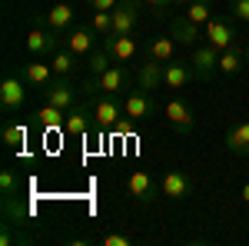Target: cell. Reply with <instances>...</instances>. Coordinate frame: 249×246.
Wrapping results in <instances>:
<instances>
[{
    "instance_id": "obj_1",
    "label": "cell",
    "mask_w": 249,
    "mask_h": 246,
    "mask_svg": "<svg viewBox=\"0 0 249 246\" xmlns=\"http://www.w3.org/2000/svg\"><path fill=\"white\" fill-rule=\"evenodd\" d=\"M130 83H133L130 67H126V63H113L110 70H103L100 76H90L80 90H83L87 96H100V94H107V96H126V94H130Z\"/></svg>"
},
{
    "instance_id": "obj_2",
    "label": "cell",
    "mask_w": 249,
    "mask_h": 246,
    "mask_svg": "<svg viewBox=\"0 0 249 246\" xmlns=\"http://www.w3.org/2000/svg\"><path fill=\"white\" fill-rule=\"evenodd\" d=\"M190 70H193V80L210 83L213 76L219 74V50H216L213 43L196 47V50H193V57H190Z\"/></svg>"
},
{
    "instance_id": "obj_3",
    "label": "cell",
    "mask_w": 249,
    "mask_h": 246,
    "mask_svg": "<svg viewBox=\"0 0 249 246\" xmlns=\"http://www.w3.org/2000/svg\"><path fill=\"white\" fill-rule=\"evenodd\" d=\"M80 94H83V90L73 87V80H70V76H53V80L43 87L47 103H53V107H60V110H73V107L80 103Z\"/></svg>"
},
{
    "instance_id": "obj_4",
    "label": "cell",
    "mask_w": 249,
    "mask_h": 246,
    "mask_svg": "<svg viewBox=\"0 0 249 246\" xmlns=\"http://www.w3.org/2000/svg\"><path fill=\"white\" fill-rule=\"evenodd\" d=\"M23 47H27V54H30V57H47V60H50V54L63 47V37H60V34H53L50 27L37 23V27H34V30L27 34Z\"/></svg>"
},
{
    "instance_id": "obj_5",
    "label": "cell",
    "mask_w": 249,
    "mask_h": 246,
    "mask_svg": "<svg viewBox=\"0 0 249 246\" xmlns=\"http://www.w3.org/2000/svg\"><path fill=\"white\" fill-rule=\"evenodd\" d=\"M123 116H126V120H133L136 127L150 123V116H153V94H150V90H143V87L130 90V94L123 96Z\"/></svg>"
},
{
    "instance_id": "obj_6",
    "label": "cell",
    "mask_w": 249,
    "mask_h": 246,
    "mask_svg": "<svg viewBox=\"0 0 249 246\" xmlns=\"http://www.w3.org/2000/svg\"><path fill=\"white\" fill-rule=\"evenodd\" d=\"M23 103H27V80L17 74H7L0 80V107H3V114H17Z\"/></svg>"
},
{
    "instance_id": "obj_7",
    "label": "cell",
    "mask_w": 249,
    "mask_h": 246,
    "mask_svg": "<svg viewBox=\"0 0 249 246\" xmlns=\"http://www.w3.org/2000/svg\"><path fill=\"white\" fill-rule=\"evenodd\" d=\"M96 40H103L100 34H96L93 27H80V23H73L67 34H63V47L70 50V54H77V57H90L96 50Z\"/></svg>"
},
{
    "instance_id": "obj_8",
    "label": "cell",
    "mask_w": 249,
    "mask_h": 246,
    "mask_svg": "<svg viewBox=\"0 0 249 246\" xmlns=\"http://www.w3.org/2000/svg\"><path fill=\"white\" fill-rule=\"evenodd\" d=\"M203 37H206V43H213L216 50H226V47H232L236 40H239V34H236V27H232V17H213L206 27H203Z\"/></svg>"
},
{
    "instance_id": "obj_9",
    "label": "cell",
    "mask_w": 249,
    "mask_h": 246,
    "mask_svg": "<svg viewBox=\"0 0 249 246\" xmlns=\"http://www.w3.org/2000/svg\"><path fill=\"white\" fill-rule=\"evenodd\" d=\"M120 116H123V96L100 94L93 100V120H96V127H100V130L116 127V123H120Z\"/></svg>"
},
{
    "instance_id": "obj_10",
    "label": "cell",
    "mask_w": 249,
    "mask_h": 246,
    "mask_svg": "<svg viewBox=\"0 0 249 246\" xmlns=\"http://www.w3.org/2000/svg\"><path fill=\"white\" fill-rule=\"evenodd\" d=\"M163 114H166V120H170V127L176 133H193V127H196V116H193V107L186 103V100H179V96H173V100H166V107H163Z\"/></svg>"
},
{
    "instance_id": "obj_11",
    "label": "cell",
    "mask_w": 249,
    "mask_h": 246,
    "mask_svg": "<svg viewBox=\"0 0 249 246\" xmlns=\"http://www.w3.org/2000/svg\"><path fill=\"white\" fill-rule=\"evenodd\" d=\"M193 193V176L183 170H166L160 180V196L163 200H186Z\"/></svg>"
},
{
    "instance_id": "obj_12",
    "label": "cell",
    "mask_w": 249,
    "mask_h": 246,
    "mask_svg": "<svg viewBox=\"0 0 249 246\" xmlns=\"http://www.w3.org/2000/svg\"><path fill=\"white\" fill-rule=\"evenodd\" d=\"M100 47L110 54V57L116 60V63H133L136 54H140V43H136L133 34H126V37H116V34H110V37L100 40Z\"/></svg>"
},
{
    "instance_id": "obj_13",
    "label": "cell",
    "mask_w": 249,
    "mask_h": 246,
    "mask_svg": "<svg viewBox=\"0 0 249 246\" xmlns=\"http://www.w3.org/2000/svg\"><path fill=\"white\" fill-rule=\"evenodd\" d=\"M126 193L133 196L136 203H153L160 187L153 183V176H150L146 170H133L130 176H126Z\"/></svg>"
},
{
    "instance_id": "obj_14",
    "label": "cell",
    "mask_w": 249,
    "mask_h": 246,
    "mask_svg": "<svg viewBox=\"0 0 249 246\" xmlns=\"http://www.w3.org/2000/svg\"><path fill=\"white\" fill-rule=\"evenodd\" d=\"M20 76L27 80V87H37V90H43L50 80H53V67H50V60L47 57H30L27 63H23V70H20Z\"/></svg>"
},
{
    "instance_id": "obj_15",
    "label": "cell",
    "mask_w": 249,
    "mask_h": 246,
    "mask_svg": "<svg viewBox=\"0 0 249 246\" xmlns=\"http://www.w3.org/2000/svg\"><path fill=\"white\" fill-rule=\"evenodd\" d=\"M170 37L176 40L179 47H196V40L203 37V27H199V23H193V20L179 10V14L170 20Z\"/></svg>"
},
{
    "instance_id": "obj_16",
    "label": "cell",
    "mask_w": 249,
    "mask_h": 246,
    "mask_svg": "<svg viewBox=\"0 0 249 246\" xmlns=\"http://www.w3.org/2000/svg\"><path fill=\"white\" fill-rule=\"evenodd\" d=\"M40 23H43V27H50L53 34L63 37V34L77 23V10H73L70 3H53V7L47 10V17H40Z\"/></svg>"
},
{
    "instance_id": "obj_17",
    "label": "cell",
    "mask_w": 249,
    "mask_h": 246,
    "mask_svg": "<svg viewBox=\"0 0 249 246\" xmlns=\"http://www.w3.org/2000/svg\"><path fill=\"white\" fill-rule=\"evenodd\" d=\"M93 107L90 103H77L73 110H67V123H63V130L73 133V136H83V133L93 127Z\"/></svg>"
},
{
    "instance_id": "obj_18",
    "label": "cell",
    "mask_w": 249,
    "mask_h": 246,
    "mask_svg": "<svg viewBox=\"0 0 249 246\" xmlns=\"http://www.w3.org/2000/svg\"><path fill=\"white\" fill-rule=\"evenodd\" d=\"M163 70H166V63H160V60H143L140 63V70H136V87H143V90H160L163 87Z\"/></svg>"
},
{
    "instance_id": "obj_19",
    "label": "cell",
    "mask_w": 249,
    "mask_h": 246,
    "mask_svg": "<svg viewBox=\"0 0 249 246\" xmlns=\"http://www.w3.org/2000/svg\"><path fill=\"white\" fill-rule=\"evenodd\" d=\"M226 150L232 156H249V120H239L226 130Z\"/></svg>"
},
{
    "instance_id": "obj_20",
    "label": "cell",
    "mask_w": 249,
    "mask_h": 246,
    "mask_svg": "<svg viewBox=\"0 0 249 246\" xmlns=\"http://www.w3.org/2000/svg\"><path fill=\"white\" fill-rule=\"evenodd\" d=\"M243 67H246V57H243V40H236L232 47L226 50H219V74H243Z\"/></svg>"
},
{
    "instance_id": "obj_21",
    "label": "cell",
    "mask_w": 249,
    "mask_h": 246,
    "mask_svg": "<svg viewBox=\"0 0 249 246\" xmlns=\"http://www.w3.org/2000/svg\"><path fill=\"white\" fill-rule=\"evenodd\" d=\"M190 80H193L190 63H176V60H170L166 70H163V90H183Z\"/></svg>"
},
{
    "instance_id": "obj_22",
    "label": "cell",
    "mask_w": 249,
    "mask_h": 246,
    "mask_svg": "<svg viewBox=\"0 0 249 246\" xmlns=\"http://www.w3.org/2000/svg\"><path fill=\"white\" fill-rule=\"evenodd\" d=\"M146 57L160 60V63L176 60V40H173L170 34H166V37H150V43H146Z\"/></svg>"
},
{
    "instance_id": "obj_23",
    "label": "cell",
    "mask_w": 249,
    "mask_h": 246,
    "mask_svg": "<svg viewBox=\"0 0 249 246\" xmlns=\"http://www.w3.org/2000/svg\"><path fill=\"white\" fill-rule=\"evenodd\" d=\"M34 120H37V127H43V130H60L67 123V110H60L53 103H43L37 114H34Z\"/></svg>"
},
{
    "instance_id": "obj_24",
    "label": "cell",
    "mask_w": 249,
    "mask_h": 246,
    "mask_svg": "<svg viewBox=\"0 0 249 246\" xmlns=\"http://www.w3.org/2000/svg\"><path fill=\"white\" fill-rule=\"evenodd\" d=\"M77 54H70L67 47H60V50H53L50 54V67H53V74L57 76H70L73 70H77Z\"/></svg>"
},
{
    "instance_id": "obj_25",
    "label": "cell",
    "mask_w": 249,
    "mask_h": 246,
    "mask_svg": "<svg viewBox=\"0 0 249 246\" xmlns=\"http://www.w3.org/2000/svg\"><path fill=\"white\" fill-rule=\"evenodd\" d=\"M183 14H186L193 23L206 27V23L213 20V0H190V3L183 7Z\"/></svg>"
},
{
    "instance_id": "obj_26",
    "label": "cell",
    "mask_w": 249,
    "mask_h": 246,
    "mask_svg": "<svg viewBox=\"0 0 249 246\" xmlns=\"http://www.w3.org/2000/svg\"><path fill=\"white\" fill-rule=\"evenodd\" d=\"M113 63H116V60L110 57V54H107L103 47H100V50H93V54L87 57V74H90V76H100L103 70H110Z\"/></svg>"
},
{
    "instance_id": "obj_27",
    "label": "cell",
    "mask_w": 249,
    "mask_h": 246,
    "mask_svg": "<svg viewBox=\"0 0 249 246\" xmlns=\"http://www.w3.org/2000/svg\"><path fill=\"white\" fill-rule=\"evenodd\" d=\"M0 140H3V147L17 150V147H23V140H27V127H23V123H7V127L0 130Z\"/></svg>"
},
{
    "instance_id": "obj_28",
    "label": "cell",
    "mask_w": 249,
    "mask_h": 246,
    "mask_svg": "<svg viewBox=\"0 0 249 246\" xmlns=\"http://www.w3.org/2000/svg\"><path fill=\"white\" fill-rule=\"evenodd\" d=\"M17 223H10V220H3V233H0V246H14V243H30V233H23V229H14Z\"/></svg>"
},
{
    "instance_id": "obj_29",
    "label": "cell",
    "mask_w": 249,
    "mask_h": 246,
    "mask_svg": "<svg viewBox=\"0 0 249 246\" xmlns=\"http://www.w3.org/2000/svg\"><path fill=\"white\" fill-rule=\"evenodd\" d=\"M90 27H93L100 37H110V34H113V10H93Z\"/></svg>"
},
{
    "instance_id": "obj_30",
    "label": "cell",
    "mask_w": 249,
    "mask_h": 246,
    "mask_svg": "<svg viewBox=\"0 0 249 246\" xmlns=\"http://www.w3.org/2000/svg\"><path fill=\"white\" fill-rule=\"evenodd\" d=\"M0 193H3V196H17V193H20L17 170H0Z\"/></svg>"
},
{
    "instance_id": "obj_31",
    "label": "cell",
    "mask_w": 249,
    "mask_h": 246,
    "mask_svg": "<svg viewBox=\"0 0 249 246\" xmlns=\"http://www.w3.org/2000/svg\"><path fill=\"white\" fill-rule=\"evenodd\" d=\"M230 17L236 23H249V0H230Z\"/></svg>"
},
{
    "instance_id": "obj_32",
    "label": "cell",
    "mask_w": 249,
    "mask_h": 246,
    "mask_svg": "<svg viewBox=\"0 0 249 246\" xmlns=\"http://www.w3.org/2000/svg\"><path fill=\"white\" fill-rule=\"evenodd\" d=\"M153 17H166V10H170V0H140Z\"/></svg>"
},
{
    "instance_id": "obj_33",
    "label": "cell",
    "mask_w": 249,
    "mask_h": 246,
    "mask_svg": "<svg viewBox=\"0 0 249 246\" xmlns=\"http://www.w3.org/2000/svg\"><path fill=\"white\" fill-rule=\"evenodd\" d=\"M133 240L126 236V233H107L103 240H100V246H130Z\"/></svg>"
},
{
    "instance_id": "obj_34",
    "label": "cell",
    "mask_w": 249,
    "mask_h": 246,
    "mask_svg": "<svg viewBox=\"0 0 249 246\" xmlns=\"http://www.w3.org/2000/svg\"><path fill=\"white\" fill-rule=\"evenodd\" d=\"M87 3H90L93 10H113V7L120 3V0H87Z\"/></svg>"
},
{
    "instance_id": "obj_35",
    "label": "cell",
    "mask_w": 249,
    "mask_h": 246,
    "mask_svg": "<svg viewBox=\"0 0 249 246\" xmlns=\"http://www.w3.org/2000/svg\"><path fill=\"white\" fill-rule=\"evenodd\" d=\"M239 196H243V203H249V180L243 183V189H239Z\"/></svg>"
},
{
    "instance_id": "obj_36",
    "label": "cell",
    "mask_w": 249,
    "mask_h": 246,
    "mask_svg": "<svg viewBox=\"0 0 249 246\" xmlns=\"http://www.w3.org/2000/svg\"><path fill=\"white\" fill-rule=\"evenodd\" d=\"M243 57H246V67H249V40H243Z\"/></svg>"
},
{
    "instance_id": "obj_37",
    "label": "cell",
    "mask_w": 249,
    "mask_h": 246,
    "mask_svg": "<svg viewBox=\"0 0 249 246\" xmlns=\"http://www.w3.org/2000/svg\"><path fill=\"white\" fill-rule=\"evenodd\" d=\"M186 3H190V0H170V7H179V10H183Z\"/></svg>"
}]
</instances>
